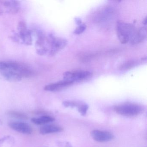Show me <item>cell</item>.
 <instances>
[{
    "mask_svg": "<svg viewBox=\"0 0 147 147\" xmlns=\"http://www.w3.org/2000/svg\"><path fill=\"white\" fill-rule=\"evenodd\" d=\"M116 30L119 42L125 44L129 42L136 29L131 24L119 21L117 22Z\"/></svg>",
    "mask_w": 147,
    "mask_h": 147,
    "instance_id": "1",
    "label": "cell"
},
{
    "mask_svg": "<svg viewBox=\"0 0 147 147\" xmlns=\"http://www.w3.org/2000/svg\"><path fill=\"white\" fill-rule=\"evenodd\" d=\"M1 68L9 69L14 70L20 74L22 78L31 77L34 74L33 70L29 67L18 62L0 61V69Z\"/></svg>",
    "mask_w": 147,
    "mask_h": 147,
    "instance_id": "2",
    "label": "cell"
},
{
    "mask_svg": "<svg viewBox=\"0 0 147 147\" xmlns=\"http://www.w3.org/2000/svg\"><path fill=\"white\" fill-rule=\"evenodd\" d=\"M143 110L142 106L132 103H123L114 107L117 113L126 117L138 116L142 113Z\"/></svg>",
    "mask_w": 147,
    "mask_h": 147,
    "instance_id": "3",
    "label": "cell"
},
{
    "mask_svg": "<svg viewBox=\"0 0 147 147\" xmlns=\"http://www.w3.org/2000/svg\"><path fill=\"white\" fill-rule=\"evenodd\" d=\"M46 41L50 48L49 53V55L51 56L54 55L58 51L64 49L67 44V41L65 38L57 37L52 34L46 38Z\"/></svg>",
    "mask_w": 147,
    "mask_h": 147,
    "instance_id": "4",
    "label": "cell"
},
{
    "mask_svg": "<svg viewBox=\"0 0 147 147\" xmlns=\"http://www.w3.org/2000/svg\"><path fill=\"white\" fill-rule=\"evenodd\" d=\"M92 76L91 72L86 70H75L67 71L63 74V80L68 81L74 84L88 80Z\"/></svg>",
    "mask_w": 147,
    "mask_h": 147,
    "instance_id": "5",
    "label": "cell"
},
{
    "mask_svg": "<svg viewBox=\"0 0 147 147\" xmlns=\"http://www.w3.org/2000/svg\"><path fill=\"white\" fill-rule=\"evenodd\" d=\"M18 30L19 31V36L24 43L27 45H31L32 42L31 33L27 29L26 22L20 21L18 25Z\"/></svg>",
    "mask_w": 147,
    "mask_h": 147,
    "instance_id": "6",
    "label": "cell"
},
{
    "mask_svg": "<svg viewBox=\"0 0 147 147\" xmlns=\"http://www.w3.org/2000/svg\"><path fill=\"white\" fill-rule=\"evenodd\" d=\"M93 139L100 142H105L111 141L114 138V136L109 131L99 130H93L91 132Z\"/></svg>",
    "mask_w": 147,
    "mask_h": 147,
    "instance_id": "7",
    "label": "cell"
},
{
    "mask_svg": "<svg viewBox=\"0 0 147 147\" xmlns=\"http://www.w3.org/2000/svg\"><path fill=\"white\" fill-rule=\"evenodd\" d=\"M0 77L11 82H18L23 78L18 72L6 68L0 69Z\"/></svg>",
    "mask_w": 147,
    "mask_h": 147,
    "instance_id": "8",
    "label": "cell"
},
{
    "mask_svg": "<svg viewBox=\"0 0 147 147\" xmlns=\"http://www.w3.org/2000/svg\"><path fill=\"white\" fill-rule=\"evenodd\" d=\"M63 105L66 107L76 108L77 111L82 116L86 115L88 109V105L82 101L67 100L63 102Z\"/></svg>",
    "mask_w": 147,
    "mask_h": 147,
    "instance_id": "9",
    "label": "cell"
},
{
    "mask_svg": "<svg viewBox=\"0 0 147 147\" xmlns=\"http://www.w3.org/2000/svg\"><path fill=\"white\" fill-rule=\"evenodd\" d=\"M8 125L11 129L22 134H30L32 132L30 125L24 122H11L8 124Z\"/></svg>",
    "mask_w": 147,
    "mask_h": 147,
    "instance_id": "10",
    "label": "cell"
},
{
    "mask_svg": "<svg viewBox=\"0 0 147 147\" xmlns=\"http://www.w3.org/2000/svg\"><path fill=\"white\" fill-rule=\"evenodd\" d=\"M73 83L68 81L63 80L61 81L55 83H51L45 86L44 90L49 92H57L60 91L69 86H71Z\"/></svg>",
    "mask_w": 147,
    "mask_h": 147,
    "instance_id": "11",
    "label": "cell"
},
{
    "mask_svg": "<svg viewBox=\"0 0 147 147\" xmlns=\"http://www.w3.org/2000/svg\"><path fill=\"white\" fill-rule=\"evenodd\" d=\"M146 28L144 26L139 29H136L129 42L132 45L138 44L144 41L146 38Z\"/></svg>",
    "mask_w": 147,
    "mask_h": 147,
    "instance_id": "12",
    "label": "cell"
},
{
    "mask_svg": "<svg viewBox=\"0 0 147 147\" xmlns=\"http://www.w3.org/2000/svg\"><path fill=\"white\" fill-rule=\"evenodd\" d=\"M0 4L3 6L7 8V11L9 13H17L19 10V2L16 1H0Z\"/></svg>",
    "mask_w": 147,
    "mask_h": 147,
    "instance_id": "13",
    "label": "cell"
},
{
    "mask_svg": "<svg viewBox=\"0 0 147 147\" xmlns=\"http://www.w3.org/2000/svg\"><path fill=\"white\" fill-rule=\"evenodd\" d=\"M63 128L55 124L45 125L40 129V133L42 135H47L51 133H57L62 131Z\"/></svg>",
    "mask_w": 147,
    "mask_h": 147,
    "instance_id": "14",
    "label": "cell"
},
{
    "mask_svg": "<svg viewBox=\"0 0 147 147\" xmlns=\"http://www.w3.org/2000/svg\"><path fill=\"white\" fill-rule=\"evenodd\" d=\"M55 119L53 117L49 116H43L39 118H33L31 121L36 125H42L55 121Z\"/></svg>",
    "mask_w": 147,
    "mask_h": 147,
    "instance_id": "15",
    "label": "cell"
},
{
    "mask_svg": "<svg viewBox=\"0 0 147 147\" xmlns=\"http://www.w3.org/2000/svg\"><path fill=\"white\" fill-rule=\"evenodd\" d=\"M138 62L137 61H129L123 63L119 67V69L121 70H126L131 69L137 65Z\"/></svg>",
    "mask_w": 147,
    "mask_h": 147,
    "instance_id": "16",
    "label": "cell"
},
{
    "mask_svg": "<svg viewBox=\"0 0 147 147\" xmlns=\"http://www.w3.org/2000/svg\"><path fill=\"white\" fill-rule=\"evenodd\" d=\"M8 114L13 117L18 119H27L28 118L24 113L16 111H10L8 112Z\"/></svg>",
    "mask_w": 147,
    "mask_h": 147,
    "instance_id": "17",
    "label": "cell"
},
{
    "mask_svg": "<svg viewBox=\"0 0 147 147\" xmlns=\"http://www.w3.org/2000/svg\"><path fill=\"white\" fill-rule=\"evenodd\" d=\"M86 28L87 26L86 24L82 23L80 25H78V26L76 27V29L74 31V33L76 35H80V34H82L86 30Z\"/></svg>",
    "mask_w": 147,
    "mask_h": 147,
    "instance_id": "18",
    "label": "cell"
},
{
    "mask_svg": "<svg viewBox=\"0 0 147 147\" xmlns=\"http://www.w3.org/2000/svg\"><path fill=\"white\" fill-rule=\"evenodd\" d=\"M11 138V137L10 136H5L1 138H0V147H1L2 145H4L5 143L9 141Z\"/></svg>",
    "mask_w": 147,
    "mask_h": 147,
    "instance_id": "19",
    "label": "cell"
},
{
    "mask_svg": "<svg viewBox=\"0 0 147 147\" xmlns=\"http://www.w3.org/2000/svg\"><path fill=\"white\" fill-rule=\"evenodd\" d=\"M60 144V147H73L70 143L67 142H61Z\"/></svg>",
    "mask_w": 147,
    "mask_h": 147,
    "instance_id": "20",
    "label": "cell"
},
{
    "mask_svg": "<svg viewBox=\"0 0 147 147\" xmlns=\"http://www.w3.org/2000/svg\"><path fill=\"white\" fill-rule=\"evenodd\" d=\"M75 20L76 23L77 24V25H80V24H82V20H81L79 18H76Z\"/></svg>",
    "mask_w": 147,
    "mask_h": 147,
    "instance_id": "21",
    "label": "cell"
},
{
    "mask_svg": "<svg viewBox=\"0 0 147 147\" xmlns=\"http://www.w3.org/2000/svg\"><path fill=\"white\" fill-rule=\"evenodd\" d=\"M146 23H147V18H144V20L143 22V23L144 24L146 25Z\"/></svg>",
    "mask_w": 147,
    "mask_h": 147,
    "instance_id": "22",
    "label": "cell"
},
{
    "mask_svg": "<svg viewBox=\"0 0 147 147\" xmlns=\"http://www.w3.org/2000/svg\"><path fill=\"white\" fill-rule=\"evenodd\" d=\"M3 13V10H2V8H1V7H0V15H2Z\"/></svg>",
    "mask_w": 147,
    "mask_h": 147,
    "instance_id": "23",
    "label": "cell"
},
{
    "mask_svg": "<svg viewBox=\"0 0 147 147\" xmlns=\"http://www.w3.org/2000/svg\"><path fill=\"white\" fill-rule=\"evenodd\" d=\"M2 124H3V122H2V121L0 119V125H2Z\"/></svg>",
    "mask_w": 147,
    "mask_h": 147,
    "instance_id": "24",
    "label": "cell"
},
{
    "mask_svg": "<svg viewBox=\"0 0 147 147\" xmlns=\"http://www.w3.org/2000/svg\"></svg>",
    "mask_w": 147,
    "mask_h": 147,
    "instance_id": "25",
    "label": "cell"
}]
</instances>
